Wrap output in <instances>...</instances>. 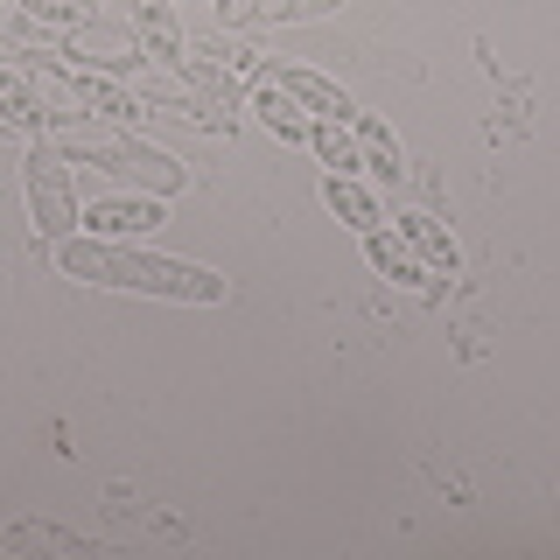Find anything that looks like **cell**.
<instances>
[{
	"mask_svg": "<svg viewBox=\"0 0 560 560\" xmlns=\"http://www.w3.org/2000/svg\"><path fill=\"white\" fill-rule=\"evenodd\" d=\"M57 267L70 280H98V288H133V294H162V302H224V273L183 267V259H154L127 253L113 238H57Z\"/></svg>",
	"mask_w": 560,
	"mask_h": 560,
	"instance_id": "cell-1",
	"label": "cell"
},
{
	"mask_svg": "<svg viewBox=\"0 0 560 560\" xmlns=\"http://www.w3.org/2000/svg\"><path fill=\"white\" fill-rule=\"evenodd\" d=\"M49 140H57L63 162H98L105 175H119V183H140V189H154V197H175V189L189 183V168L175 162V154H154V148H140V140H127V133L63 127V133H49Z\"/></svg>",
	"mask_w": 560,
	"mask_h": 560,
	"instance_id": "cell-2",
	"label": "cell"
},
{
	"mask_svg": "<svg viewBox=\"0 0 560 560\" xmlns=\"http://www.w3.org/2000/svg\"><path fill=\"white\" fill-rule=\"evenodd\" d=\"M22 183H28L35 232H43V238H63V224H70V162L57 154V140H35V148H28Z\"/></svg>",
	"mask_w": 560,
	"mask_h": 560,
	"instance_id": "cell-3",
	"label": "cell"
},
{
	"mask_svg": "<svg viewBox=\"0 0 560 560\" xmlns=\"http://www.w3.org/2000/svg\"><path fill=\"white\" fill-rule=\"evenodd\" d=\"M63 49L92 70H127L140 57V35L127 22H78V28H63Z\"/></svg>",
	"mask_w": 560,
	"mask_h": 560,
	"instance_id": "cell-4",
	"label": "cell"
},
{
	"mask_svg": "<svg viewBox=\"0 0 560 560\" xmlns=\"http://www.w3.org/2000/svg\"><path fill=\"white\" fill-rule=\"evenodd\" d=\"M259 78H267V84H280V92H294V98H302L315 119H350V113H358V105H350V98H343L329 78H315V70H294V63H280V70H259Z\"/></svg>",
	"mask_w": 560,
	"mask_h": 560,
	"instance_id": "cell-5",
	"label": "cell"
},
{
	"mask_svg": "<svg viewBox=\"0 0 560 560\" xmlns=\"http://www.w3.org/2000/svg\"><path fill=\"white\" fill-rule=\"evenodd\" d=\"M84 224H92L98 238H133V232H154L162 224V203L154 197H105L84 210Z\"/></svg>",
	"mask_w": 560,
	"mask_h": 560,
	"instance_id": "cell-6",
	"label": "cell"
},
{
	"mask_svg": "<svg viewBox=\"0 0 560 560\" xmlns=\"http://www.w3.org/2000/svg\"><path fill=\"white\" fill-rule=\"evenodd\" d=\"M0 127H22V133L49 127V98L35 92L28 70H8V63H0Z\"/></svg>",
	"mask_w": 560,
	"mask_h": 560,
	"instance_id": "cell-7",
	"label": "cell"
},
{
	"mask_svg": "<svg viewBox=\"0 0 560 560\" xmlns=\"http://www.w3.org/2000/svg\"><path fill=\"white\" fill-rule=\"evenodd\" d=\"M364 259L385 273V280H399V288H420V294H434V273L420 267V253H413V238H385V232H364Z\"/></svg>",
	"mask_w": 560,
	"mask_h": 560,
	"instance_id": "cell-8",
	"label": "cell"
},
{
	"mask_svg": "<svg viewBox=\"0 0 560 560\" xmlns=\"http://www.w3.org/2000/svg\"><path fill=\"white\" fill-rule=\"evenodd\" d=\"M127 14H133V35L148 43V57H183V28H175V14H168V0H127Z\"/></svg>",
	"mask_w": 560,
	"mask_h": 560,
	"instance_id": "cell-9",
	"label": "cell"
},
{
	"mask_svg": "<svg viewBox=\"0 0 560 560\" xmlns=\"http://www.w3.org/2000/svg\"><path fill=\"white\" fill-rule=\"evenodd\" d=\"M350 127H358V162L372 168L378 183H399V175H407V168H399V140L385 133L372 113H350Z\"/></svg>",
	"mask_w": 560,
	"mask_h": 560,
	"instance_id": "cell-10",
	"label": "cell"
},
{
	"mask_svg": "<svg viewBox=\"0 0 560 560\" xmlns=\"http://www.w3.org/2000/svg\"><path fill=\"white\" fill-rule=\"evenodd\" d=\"M253 113H259V119H267V127H273L280 140H308V127H315V119H308V105H302V98H294V92H280V84H259V98H253Z\"/></svg>",
	"mask_w": 560,
	"mask_h": 560,
	"instance_id": "cell-11",
	"label": "cell"
},
{
	"mask_svg": "<svg viewBox=\"0 0 560 560\" xmlns=\"http://www.w3.org/2000/svg\"><path fill=\"white\" fill-rule=\"evenodd\" d=\"M323 203L337 210L343 224H358V232H378V203H372V189H358L350 175H323Z\"/></svg>",
	"mask_w": 560,
	"mask_h": 560,
	"instance_id": "cell-12",
	"label": "cell"
},
{
	"mask_svg": "<svg viewBox=\"0 0 560 560\" xmlns=\"http://www.w3.org/2000/svg\"><path fill=\"white\" fill-rule=\"evenodd\" d=\"M308 148L323 154V162L337 168V175L364 168V162H358V133H343V119H315V127H308Z\"/></svg>",
	"mask_w": 560,
	"mask_h": 560,
	"instance_id": "cell-13",
	"label": "cell"
},
{
	"mask_svg": "<svg viewBox=\"0 0 560 560\" xmlns=\"http://www.w3.org/2000/svg\"><path fill=\"white\" fill-rule=\"evenodd\" d=\"M407 238H413L420 253L434 259V267H448V273H455V238H448V232H442L434 218H407Z\"/></svg>",
	"mask_w": 560,
	"mask_h": 560,
	"instance_id": "cell-14",
	"label": "cell"
},
{
	"mask_svg": "<svg viewBox=\"0 0 560 560\" xmlns=\"http://www.w3.org/2000/svg\"><path fill=\"white\" fill-rule=\"evenodd\" d=\"M224 22H259V0H218Z\"/></svg>",
	"mask_w": 560,
	"mask_h": 560,
	"instance_id": "cell-15",
	"label": "cell"
}]
</instances>
